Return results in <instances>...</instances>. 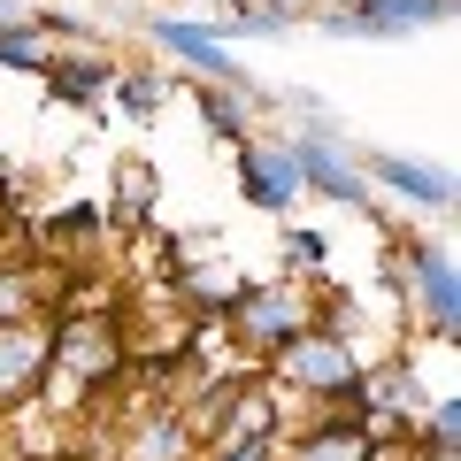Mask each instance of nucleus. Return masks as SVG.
<instances>
[{
  "mask_svg": "<svg viewBox=\"0 0 461 461\" xmlns=\"http://www.w3.org/2000/svg\"><path fill=\"white\" fill-rule=\"evenodd\" d=\"M131 362V346H123V315L115 308H54L47 315V393H69V400H100L115 393Z\"/></svg>",
  "mask_w": 461,
  "mask_h": 461,
  "instance_id": "f257e3e1",
  "label": "nucleus"
},
{
  "mask_svg": "<svg viewBox=\"0 0 461 461\" xmlns=\"http://www.w3.org/2000/svg\"><path fill=\"white\" fill-rule=\"evenodd\" d=\"M269 377H277V393H300V400H323V408H354V393H362V354H354V339H339V330H300L293 346H277L269 354Z\"/></svg>",
  "mask_w": 461,
  "mask_h": 461,
  "instance_id": "f03ea898",
  "label": "nucleus"
},
{
  "mask_svg": "<svg viewBox=\"0 0 461 461\" xmlns=\"http://www.w3.org/2000/svg\"><path fill=\"white\" fill-rule=\"evenodd\" d=\"M223 315H230V339L254 346V354H277L300 330H315V300L300 285H247V293H230Z\"/></svg>",
  "mask_w": 461,
  "mask_h": 461,
  "instance_id": "7ed1b4c3",
  "label": "nucleus"
},
{
  "mask_svg": "<svg viewBox=\"0 0 461 461\" xmlns=\"http://www.w3.org/2000/svg\"><path fill=\"white\" fill-rule=\"evenodd\" d=\"M400 300L408 315L430 330V339H454L461 330V285H454V262L438 247H408L400 254Z\"/></svg>",
  "mask_w": 461,
  "mask_h": 461,
  "instance_id": "20e7f679",
  "label": "nucleus"
},
{
  "mask_svg": "<svg viewBox=\"0 0 461 461\" xmlns=\"http://www.w3.org/2000/svg\"><path fill=\"white\" fill-rule=\"evenodd\" d=\"M108 461H193V415H177L169 400H147L131 423L115 430Z\"/></svg>",
  "mask_w": 461,
  "mask_h": 461,
  "instance_id": "39448f33",
  "label": "nucleus"
},
{
  "mask_svg": "<svg viewBox=\"0 0 461 461\" xmlns=\"http://www.w3.org/2000/svg\"><path fill=\"white\" fill-rule=\"evenodd\" d=\"M239 193L254 200V208H269V215H285L293 208L300 193H308V185H300V162H293V147H269V139H247V147H239Z\"/></svg>",
  "mask_w": 461,
  "mask_h": 461,
  "instance_id": "423d86ee",
  "label": "nucleus"
},
{
  "mask_svg": "<svg viewBox=\"0 0 461 461\" xmlns=\"http://www.w3.org/2000/svg\"><path fill=\"white\" fill-rule=\"evenodd\" d=\"M285 461H384V430H369L354 408H330L285 446Z\"/></svg>",
  "mask_w": 461,
  "mask_h": 461,
  "instance_id": "0eeeda50",
  "label": "nucleus"
},
{
  "mask_svg": "<svg viewBox=\"0 0 461 461\" xmlns=\"http://www.w3.org/2000/svg\"><path fill=\"white\" fill-rule=\"evenodd\" d=\"M69 293L77 285L62 277V262H0V323H47V308H62Z\"/></svg>",
  "mask_w": 461,
  "mask_h": 461,
  "instance_id": "6e6552de",
  "label": "nucleus"
},
{
  "mask_svg": "<svg viewBox=\"0 0 461 461\" xmlns=\"http://www.w3.org/2000/svg\"><path fill=\"white\" fill-rule=\"evenodd\" d=\"M47 393V323H0V408H32Z\"/></svg>",
  "mask_w": 461,
  "mask_h": 461,
  "instance_id": "1a4fd4ad",
  "label": "nucleus"
},
{
  "mask_svg": "<svg viewBox=\"0 0 461 461\" xmlns=\"http://www.w3.org/2000/svg\"><path fill=\"white\" fill-rule=\"evenodd\" d=\"M454 16V0H354L346 16H330V32H354V39H415L430 23Z\"/></svg>",
  "mask_w": 461,
  "mask_h": 461,
  "instance_id": "9d476101",
  "label": "nucleus"
},
{
  "mask_svg": "<svg viewBox=\"0 0 461 461\" xmlns=\"http://www.w3.org/2000/svg\"><path fill=\"white\" fill-rule=\"evenodd\" d=\"M285 147H293V162H300V185H315L323 200H346V208H362V200H369V177L339 154V139L308 131V139H285Z\"/></svg>",
  "mask_w": 461,
  "mask_h": 461,
  "instance_id": "9b49d317",
  "label": "nucleus"
},
{
  "mask_svg": "<svg viewBox=\"0 0 461 461\" xmlns=\"http://www.w3.org/2000/svg\"><path fill=\"white\" fill-rule=\"evenodd\" d=\"M154 47L177 54V62H193V69H208V77H215V85H230V93L247 85V69L230 62V47H223L215 32H200V23H169V16H162V23H154Z\"/></svg>",
  "mask_w": 461,
  "mask_h": 461,
  "instance_id": "f8f14e48",
  "label": "nucleus"
},
{
  "mask_svg": "<svg viewBox=\"0 0 461 461\" xmlns=\"http://www.w3.org/2000/svg\"><path fill=\"white\" fill-rule=\"evenodd\" d=\"M115 77H123V69L100 62V54H54L47 62V93L69 100V108H100V100L115 93Z\"/></svg>",
  "mask_w": 461,
  "mask_h": 461,
  "instance_id": "ddd939ff",
  "label": "nucleus"
},
{
  "mask_svg": "<svg viewBox=\"0 0 461 461\" xmlns=\"http://www.w3.org/2000/svg\"><path fill=\"white\" fill-rule=\"evenodd\" d=\"M369 177L393 185V193H400V200H415V208H454V177H446V169L408 162V154H377V162H369Z\"/></svg>",
  "mask_w": 461,
  "mask_h": 461,
  "instance_id": "4468645a",
  "label": "nucleus"
},
{
  "mask_svg": "<svg viewBox=\"0 0 461 461\" xmlns=\"http://www.w3.org/2000/svg\"><path fill=\"white\" fill-rule=\"evenodd\" d=\"M200 123H208V139H223V147H247V139H254L247 100L223 93V85H200Z\"/></svg>",
  "mask_w": 461,
  "mask_h": 461,
  "instance_id": "2eb2a0df",
  "label": "nucleus"
},
{
  "mask_svg": "<svg viewBox=\"0 0 461 461\" xmlns=\"http://www.w3.org/2000/svg\"><path fill=\"white\" fill-rule=\"evenodd\" d=\"M0 62H8V69H32V77H47L54 54H47V32L32 23V8H23L16 23H0Z\"/></svg>",
  "mask_w": 461,
  "mask_h": 461,
  "instance_id": "dca6fc26",
  "label": "nucleus"
},
{
  "mask_svg": "<svg viewBox=\"0 0 461 461\" xmlns=\"http://www.w3.org/2000/svg\"><path fill=\"white\" fill-rule=\"evenodd\" d=\"M39 239H47V247H77V239H108V208H93V200H85V208H62V215H54L47 230H39Z\"/></svg>",
  "mask_w": 461,
  "mask_h": 461,
  "instance_id": "f3484780",
  "label": "nucleus"
},
{
  "mask_svg": "<svg viewBox=\"0 0 461 461\" xmlns=\"http://www.w3.org/2000/svg\"><path fill=\"white\" fill-rule=\"evenodd\" d=\"M423 461H461V408H454V393L430 408V423H423Z\"/></svg>",
  "mask_w": 461,
  "mask_h": 461,
  "instance_id": "a211bd4d",
  "label": "nucleus"
},
{
  "mask_svg": "<svg viewBox=\"0 0 461 461\" xmlns=\"http://www.w3.org/2000/svg\"><path fill=\"white\" fill-rule=\"evenodd\" d=\"M147 208H154V169H147V162H123V169H115V215L139 223Z\"/></svg>",
  "mask_w": 461,
  "mask_h": 461,
  "instance_id": "6ab92c4d",
  "label": "nucleus"
},
{
  "mask_svg": "<svg viewBox=\"0 0 461 461\" xmlns=\"http://www.w3.org/2000/svg\"><path fill=\"white\" fill-rule=\"evenodd\" d=\"M115 100H123L131 115H154V108L169 100V85H162V77H115Z\"/></svg>",
  "mask_w": 461,
  "mask_h": 461,
  "instance_id": "aec40b11",
  "label": "nucleus"
},
{
  "mask_svg": "<svg viewBox=\"0 0 461 461\" xmlns=\"http://www.w3.org/2000/svg\"><path fill=\"white\" fill-rule=\"evenodd\" d=\"M285 262H293L300 277H315V269H323V239H315V230H293V239H285Z\"/></svg>",
  "mask_w": 461,
  "mask_h": 461,
  "instance_id": "412c9836",
  "label": "nucleus"
},
{
  "mask_svg": "<svg viewBox=\"0 0 461 461\" xmlns=\"http://www.w3.org/2000/svg\"><path fill=\"white\" fill-rule=\"evenodd\" d=\"M215 461H269V438H223Z\"/></svg>",
  "mask_w": 461,
  "mask_h": 461,
  "instance_id": "4be33fe9",
  "label": "nucleus"
},
{
  "mask_svg": "<svg viewBox=\"0 0 461 461\" xmlns=\"http://www.w3.org/2000/svg\"><path fill=\"white\" fill-rule=\"evenodd\" d=\"M277 8H285V0H269V16H277ZM293 8H300V0H293Z\"/></svg>",
  "mask_w": 461,
  "mask_h": 461,
  "instance_id": "5701e85b",
  "label": "nucleus"
}]
</instances>
